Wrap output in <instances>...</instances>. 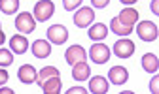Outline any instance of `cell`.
<instances>
[{
    "instance_id": "ffe728a7",
    "label": "cell",
    "mask_w": 159,
    "mask_h": 94,
    "mask_svg": "<svg viewBox=\"0 0 159 94\" xmlns=\"http://www.w3.org/2000/svg\"><path fill=\"white\" fill-rule=\"evenodd\" d=\"M55 75H61V73H59V70H57L55 66H46V68H42V70L38 72V77H36V83H38V85H42L44 81H48V79L55 77Z\"/></svg>"
},
{
    "instance_id": "cb8c5ba5",
    "label": "cell",
    "mask_w": 159,
    "mask_h": 94,
    "mask_svg": "<svg viewBox=\"0 0 159 94\" xmlns=\"http://www.w3.org/2000/svg\"><path fill=\"white\" fill-rule=\"evenodd\" d=\"M150 90H152V94H157L159 92V77L155 75V77L152 79V83H150Z\"/></svg>"
},
{
    "instance_id": "603a6c76",
    "label": "cell",
    "mask_w": 159,
    "mask_h": 94,
    "mask_svg": "<svg viewBox=\"0 0 159 94\" xmlns=\"http://www.w3.org/2000/svg\"><path fill=\"white\" fill-rule=\"evenodd\" d=\"M82 2H84V0H63V6H65V10H68V11H74L76 8L82 6Z\"/></svg>"
},
{
    "instance_id": "277c9868",
    "label": "cell",
    "mask_w": 159,
    "mask_h": 94,
    "mask_svg": "<svg viewBox=\"0 0 159 94\" xmlns=\"http://www.w3.org/2000/svg\"><path fill=\"white\" fill-rule=\"evenodd\" d=\"M48 40H49V43L63 45L68 40V30H66V27H63V25H53V27H49L48 28Z\"/></svg>"
},
{
    "instance_id": "484cf974",
    "label": "cell",
    "mask_w": 159,
    "mask_h": 94,
    "mask_svg": "<svg viewBox=\"0 0 159 94\" xmlns=\"http://www.w3.org/2000/svg\"><path fill=\"white\" fill-rule=\"evenodd\" d=\"M91 4H93L95 8H106V6L110 4V0H91Z\"/></svg>"
},
{
    "instance_id": "44dd1931",
    "label": "cell",
    "mask_w": 159,
    "mask_h": 94,
    "mask_svg": "<svg viewBox=\"0 0 159 94\" xmlns=\"http://www.w3.org/2000/svg\"><path fill=\"white\" fill-rule=\"evenodd\" d=\"M19 10V0H0V11L6 15H13Z\"/></svg>"
},
{
    "instance_id": "4316f807",
    "label": "cell",
    "mask_w": 159,
    "mask_h": 94,
    "mask_svg": "<svg viewBox=\"0 0 159 94\" xmlns=\"http://www.w3.org/2000/svg\"><path fill=\"white\" fill-rule=\"evenodd\" d=\"M66 92H68V94H85L87 90H85V88H82V87H72V88H70V90H66Z\"/></svg>"
},
{
    "instance_id": "7c38bea8",
    "label": "cell",
    "mask_w": 159,
    "mask_h": 94,
    "mask_svg": "<svg viewBox=\"0 0 159 94\" xmlns=\"http://www.w3.org/2000/svg\"><path fill=\"white\" fill-rule=\"evenodd\" d=\"M89 90L95 92V94H106L110 90V85H108L106 77H102V75H95V77L89 81Z\"/></svg>"
},
{
    "instance_id": "83f0119b",
    "label": "cell",
    "mask_w": 159,
    "mask_h": 94,
    "mask_svg": "<svg viewBox=\"0 0 159 94\" xmlns=\"http://www.w3.org/2000/svg\"><path fill=\"white\" fill-rule=\"evenodd\" d=\"M152 11L155 15H159V0H152Z\"/></svg>"
},
{
    "instance_id": "ac0fdd59",
    "label": "cell",
    "mask_w": 159,
    "mask_h": 94,
    "mask_svg": "<svg viewBox=\"0 0 159 94\" xmlns=\"http://www.w3.org/2000/svg\"><path fill=\"white\" fill-rule=\"evenodd\" d=\"M142 68H144V72H148V73H155L157 68H159L157 56L152 55V53H146V55L142 56Z\"/></svg>"
},
{
    "instance_id": "1f68e13d",
    "label": "cell",
    "mask_w": 159,
    "mask_h": 94,
    "mask_svg": "<svg viewBox=\"0 0 159 94\" xmlns=\"http://www.w3.org/2000/svg\"><path fill=\"white\" fill-rule=\"evenodd\" d=\"M0 28H2V25H0Z\"/></svg>"
},
{
    "instance_id": "2e32d148",
    "label": "cell",
    "mask_w": 159,
    "mask_h": 94,
    "mask_svg": "<svg viewBox=\"0 0 159 94\" xmlns=\"http://www.w3.org/2000/svg\"><path fill=\"white\" fill-rule=\"evenodd\" d=\"M72 77L78 79V81H85V79L89 77V66H87L85 60L76 62V64L72 66Z\"/></svg>"
},
{
    "instance_id": "8992f818",
    "label": "cell",
    "mask_w": 159,
    "mask_h": 94,
    "mask_svg": "<svg viewBox=\"0 0 159 94\" xmlns=\"http://www.w3.org/2000/svg\"><path fill=\"white\" fill-rule=\"evenodd\" d=\"M93 19H95L93 8H80L76 11V15H74V25L78 28H87V27H91Z\"/></svg>"
},
{
    "instance_id": "5b68a950",
    "label": "cell",
    "mask_w": 159,
    "mask_h": 94,
    "mask_svg": "<svg viewBox=\"0 0 159 94\" xmlns=\"http://www.w3.org/2000/svg\"><path fill=\"white\" fill-rule=\"evenodd\" d=\"M89 55H91V60L95 64H104V62L110 60V49H108V45H104L101 42H97L95 45H91Z\"/></svg>"
},
{
    "instance_id": "6da1fadb",
    "label": "cell",
    "mask_w": 159,
    "mask_h": 94,
    "mask_svg": "<svg viewBox=\"0 0 159 94\" xmlns=\"http://www.w3.org/2000/svg\"><path fill=\"white\" fill-rule=\"evenodd\" d=\"M53 13H55V4L51 2V0H38V2L34 4L32 15H34L36 21H40V23H46L48 19L53 17Z\"/></svg>"
},
{
    "instance_id": "3957f363",
    "label": "cell",
    "mask_w": 159,
    "mask_h": 94,
    "mask_svg": "<svg viewBox=\"0 0 159 94\" xmlns=\"http://www.w3.org/2000/svg\"><path fill=\"white\" fill-rule=\"evenodd\" d=\"M15 28L19 32H23V34H30L36 30V19L34 15H30L29 11H23V13H19L15 17Z\"/></svg>"
},
{
    "instance_id": "f1b7e54d",
    "label": "cell",
    "mask_w": 159,
    "mask_h": 94,
    "mask_svg": "<svg viewBox=\"0 0 159 94\" xmlns=\"http://www.w3.org/2000/svg\"><path fill=\"white\" fill-rule=\"evenodd\" d=\"M0 94H13L11 88H6V87H0Z\"/></svg>"
},
{
    "instance_id": "f546056e",
    "label": "cell",
    "mask_w": 159,
    "mask_h": 94,
    "mask_svg": "<svg viewBox=\"0 0 159 94\" xmlns=\"http://www.w3.org/2000/svg\"><path fill=\"white\" fill-rule=\"evenodd\" d=\"M4 42H6V34H4L2 28H0V45H4Z\"/></svg>"
},
{
    "instance_id": "52a82bcc",
    "label": "cell",
    "mask_w": 159,
    "mask_h": 94,
    "mask_svg": "<svg viewBox=\"0 0 159 94\" xmlns=\"http://www.w3.org/2000/svg\"><path fill=\"white\" fill-rule=\"evenodd\" d=\"M85 56H87V53H85V49H84L82 45H70V47L66 49V53H65V60H66L70 66H74L76 62L85 60Z\"/></svg>"
},
{
    "instance_id": "d6986e66",
    "label": "cell",
    "mask_w": 159,
    "mask_h": 94,
    "mask_svg": "<svg viewBox=\"0 0 159 94\" xmlns=\"http://www.w3.org/2000/svg\"><path fill=\"white\" fill-rule=\"evenodd\" d=\"M110 30H112V32H116L117 36H129V34L133 32V27L123 25L117 17H114L112 21H110Z\"/></svg>"
},
{
    "instance_id": "7a4b0ae2",
    "label": "cell",
    "mask_w": 159,
    "mask_h": 94,
    "mask_svg": "<svg viewBox=\"0 0 159 94\" xmlns=\"http://www.w3.org/2000/svg\"><path fill=\"white\" fill-rule=\"evenodd\" d=\"M136 34L144 42H155L157 36H159V30H157L155 23H152V21H140V23L136 25Z\"/></svg>"
},
{
    "instance_id": "8fae6325",
    "label": "cell",
    "mask_w": 159,
    "mask_h": 94,
    "mask_svg": "<svg viewBox=\"0 0 159 94\" xmlns=\"http://www.w3.org/2000/svg\"><path fill=\"white\" fill-rule=\"evenodd\" d=\"M32 55L36 59H48L51 55V45H49V40H36L32 43Z\"/></svg>"
},
{
    "instance_id": "4fadbf2b",
    "label": "cell",
    "mask_w": 159,
    "mask_h": 94,
    "mask_svg": "<svg viewBox=\"0 0 159 94\" xmlns=\"http://www.w3.org/2000/svg\"><path fill=\"white\" fill-rule=\"evenodd\" d=\"M10 47L15 55H25L27 49H29V42H27V38L23 34H15L11 40H10Z\"/></svg>"
},
{
    "instance_id": "7402d4cb",
    "label": "cell",
    "mask_w": 159,
    "mask_h": 94,
    "mask_svg": "<svg viewBox=\"0 0 159 94\" xmlns=\"http://www.w3.org/2000/svg\"><path fill=\"white\" fill-rule=\"evenodd\" d=\"M11 62H13V55H11V51L0 47V66H10Z\"/></svg>"
},
{
    "instance_id": "ba28073f",
    "label": "cell",
    "mask_w": 159,
    "mask_h": 94,
    "mask_svg": "<svg viewBox=\"0 0 159 94\" xmlns=\"http://www.w3.org/2000/svg\"><path fill=\"white\" fill-rule=\"evenodd\" d=\"M17 77H19V81L25 83V85H32V83H36L38 72H36V68L32 64H23L21 68L17 70Z\"/></svg>"
},
{
    "instance_id": "4dcf8cb0",
    "label": "cell",
    "mask_w": 159,
    "mask_h": 94,
    "mask_svg": "<svg viewBox=\"0 0 159 94\" xmlns=\"http://www.w3.org/2000/svg\"><path fill=\"white\" fill-rule=\"evenodd\" d=\"M119 2H121V4H127V6H131V4H136L138 0H119Z\"/></svg>"
},
{
    "instance_id": "e0dca14e",
    "label": "cell",
    "mask_w": 159,
    "mask_h": 94,
    "mask_svg": "<svg viewBox=\"0 0 159 94\" xmlns=\"http://www.w3.org/2000/svg\"><path fill=\"white\" fill-rule=\"evenodd\" d=\"M61 77L59 75H55V77H51V79H48V81H44L42 85V90H44V94H57V92H61Z\"/></svg>"
},
{
    "instance_id": "9a60e30c",
    "label": "cell",
    "mask_w": 159,
    "mask_h": 94,
    "mask_svg": "<svg viewBox=\"0 0 159 94\" xmlns=\"http://www.w3.org/2000/svg\"><path fill=\"white\" fill-rule=\"evenodd\" d=\"M138 13L134 8H125V10H121V13H119V21H121L123 25H127V27H134L136 25V21H138Z\"/></svg>"
},
{
    "instance_id": "30bf717a",
    "label": "cell",
    "mask_w": 159,
    "mask_h": 94,
    "mask_svg": "<svg viewBox=\"0 0 159 94\" xmlns=\"http://www.w3.org/2000/svg\"><path fill=\"white\" fill-rule=\"evenodd\" d=\"M114 53L119 59H129V56L134 53V43L131 40H119L114 43Z\"/></svg>"
},
{
    "instance_id": "9c48e42d",
    "label": "cell",
    "mask_w": 159,
    "mask_h": 94,
    "mask_svg": "<svg viewBox=\"0 0 159 94\" xmlns=\"http://www.w3.org/2000/svg\"><path fill=\"white\" fill-rule=\"evenodd\" d=\"M108 79H110V83L121 87V85H125L127 79H129V72H127V68H123V66H112L110 72H108Z\"/></svg>"
},
{
    "instance_id": "d4e9b609",
    "label": "cell",
    "mask_w": 159,
    "mask_h": 94,
    "mask_svg": "<svg viewBox=\"0 0 159 94\" xmlns=\"http://www.w3.org/2000/svg\"><path fill=\"white\" fill-rule=\"evenodd\" d=\"M8 79H10V73H8L6 70H2V68H0V87H2V85H6V83H8Z\"/></svg>"
},
{
    "instance_id": "5bb4252c",
    "label": "cell",
    "mask_w": 159,
    "mask_h": 94,
    "mask_svg": "<svg viewBox=\"0 0 159 94\" xmlns=\"http://www.w3.org/2000/svg\"><path fill=\"white\" fill-rule=\"evenodd\" d=\"M87 36H89V40H93V42H101V40H104V38L108 36V28L102 23H95V25L89 27Z\"/></svg>"
}]
</instances>
